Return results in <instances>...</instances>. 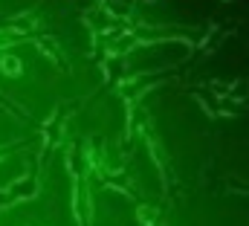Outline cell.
Wrapping results in <instances>:
<instances>
[{
  "instance_id": "277c9868",
  "label": "cell",
  "mask_w": 249,
  "mask_h": 226,
  "mask_svg": "<svg viewBox=\"0 0 249 226\" xmlns=\"http://www.w3.org/2000/svg\"><path fill=\"white\" fill-rule=\"evenodd\" d=\"M136 218L142 221V226H154L157 224V209L154 206H139L136 209Z\"/></svg>"
},
{
  "instance_id": "6da1fadb",
  "label": "cell",
  "mask_w": 249,
  "mask_h": 226,
  "mask_svg": "<svg viewBox=\"0 0 249 226\" xmlns=\"http://www.w3.org/2000/svg\"><path fill=\"white\" fill-rule=\"evenodd\" d=\"M38 191H41V186H38V177H32V174L15 177V180L9 183V188H6V194L12 197V203L32 200V197H38Z\"/></svg>"
},
{
  "instance_id": "3957f363",
  "label": "cell",
  "mask_w": 249,
  "mask_h": 226,
  "mask_svg": "<svg viewBox=\"0 0 249 226\" xmlns=\"http://www.w3.org/2000/svg\"><path fill=\"white\" fill-rule=\"evenodd\" d=\"M20 38H26V32H23L20 26L0 29V47H9V44H15V41H20Z\"/></svg>"
},
{
  "instance_id": "7a4b0ae2",
  "label": "cell",
  "mask_w": 249,
  "mask_h": 226,
  "mask_svg": "<svg viewBox=\"0 0 249 226\" xmlns=\"http://www.w3.org/2000/svg\"><path fill=\"white\" fill-rule=\"evenodd\" d=\"M0 70H3L9 78H15V75H20V70H23V67H20V58H18V56H3V58H0Z\"/></svg>"
},
{
  "instance_id": "5b68a950",
  "label": "cell",
  "mask_w": 249,
  "mask_h": 226,
  "mask_svg": "<svg viewBox=\"0 0 249 226\" xmlns=\"http://www.w3.org/2000/svg\"><path fill=\"white\" fill-rule=\"evenodd\" d=\"M0 151H3V148H0ZM0 157H3V154H0Z\"/></svg>"
}]
</instances>
